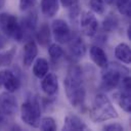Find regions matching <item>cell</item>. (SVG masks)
Segmentation results:
<instances>
[{"instance_id":"6da1fadb","label":"cell","mask_w":131,"mask_h":131,"mask_svg":"<svg viewBox=\"0 0 131 131\" xmlns=\"http://www.w3.org/2000/svg\"><path fill=\"white\" fill-rule=\"evenodd\" d=\"M64 92L69 102L74 107H82L85 102L86 90L83 85L82 71L79 67H72L63 80Z\"/></svg>"},{"instance_id":"7a4b0ae2","label":"cell","mask_w":131,"mask_h":131,"mask_svg":"<svg viewBox=\"0 0 131 131\" xmlns=\"http://www.w3.org/2000/svg\"><path fill=\"white\" fill-rule=\"evenodd\" d=\"M89 114L90 119L94 123L105 122L107 120L116 119L119 117L118 112L110 98L102 93L97 94L94 97Z\"/></svg>"},{"instance_id":"3957f363","label":"cell","mask_w":131,"mask_h":131,"mask_svg":"<svg viewBox=\"0 0 131 131\" xmlns=\"http://www.w3.org/2000/svg\"><path fill=\"white\" fill-rule=\"evenodd\" d=\"M20 119L30 127H39L41 120V106L36 98L31 97L23 102L20 105Z\"/></svg>"},{"instance_id":"277c9868","label":"cell","mask_w":131,"mask_h":131,"mask_svg":"<svg viewBox=\"0 0 131 131\" xmlns=\"http://www.w3.org/2000/svg\"><path fill=\"white\" fill-rule=\"evenodd\" d=\"M0 31L7 37L16 41H21L25 37L20 24L17 21L15 15L2 12L0 13Z\"/></svg>"},{"instance_id":"5b68a950","label":"cell","mask_w":131,"mask_h":131,"mask_svg":"<svg viewBox=\"0 0 131 131\" xmlns=\"http://www.w3.org/2000/svg\"><path fill=\"white\" fill-rule=\"evenodd\" d=\"M105 71L101 75V83L100 87L102 90L111 91L115 89L122 80V71L127 70L122 66H119L118 63H112V66H108L104 68Z\"/></svg>"},{"instance_id":"8992f818","label":"cell","mask_w":131,"mask_h":131,"mask_svg":"<svg viewBox=\"0 0 131 131\" xmlns=\"http://www.w3.org/2000/svg\"><path fill=\"white\" fill-rule=\"evenodd\" d=\"M121 89L114 94V99L118 105L126 113L131 112V80L129 76H125L121 80Z\"/></svg>"},{"instance_id":"52a82bcc","label":"cell","mask_w":131,"mask_h":131,"mask_svg":"<svg viewBox=\"0 0 131 131\" xmlns=\"http://www.w3.org/2000/svg\"><path fill=\"white\" fill-rule=\"evenodd\" d=\"M51 33L54 40L58 44H66L72 37V32L69 25L63 19H55L51 25Z\"/></svg>"},{"instance_id":"ba28073f","label":"cell","mask_w":131,"mask_h":131,"mask_svg":"<svg viewBox=\"0 0 131 131\" xmlns=\"http://www.w3.org/2000/svg\"><path fill=\"white\" fill-rule=\"evenodd\" d=\"M80 27L84 35L92 37L98 30V20L92 11H84L80 17Z\"/></svg>"},{"instance_id":"9c48e42d","label":"cell","mask_w":131,"mask_h":131,"mask_svg":"<svg viewBox=\"0 0 131 131\" xmlns=\"http://www.w3.org/2000/svg\"><path fill=\"white\" fill-rule=\"evenodd\" d=\"M17 111V101L12 93L6 91L0 94V112L5 116H12Z\"/></svg>"},{"instance_id":"30bf717a","label":"cell","mask_w":131,"mask_h":131,"mask_svg":"<svg viewBox=\"0 0 131 131\" xmlns=\"http://www.w3.org/2000/svg\"><path fill=\"white\" fill-rule=\"evenodd\" d=\"M1 84L4 86L6 91L13 93L17 91L20 87V80L12 71L6 70L1 73Z\"/></svg>"},{"instance_id":"8fae6325","label":"cell","mask_w":131,"mask_h":131,"mask_svg":"<svg viewBox=\"0 0 131 131\" xmlns=\"http://www.w3.org/2000/svg\"><path fill=\"white\" fill-rule=\"evenodd\" d=\"M69 50L72 56L76 58H82L86 53V45L81 36L79 35H72L71 39L68 42Z\"/></svg>"},{"instance_id":"7c38bea8","label":"cell","mask_w":131,"mask_h":131,"mask_svg":"<svg viewBox=\"0 0 131 131\" xmlns=\"http://www.w3.org/2000/svg\"><path fill=\"white\" fill-rule=\"evenodd\" d=\"M41 88L47 96H52L58 91V80L55 74L47 73L41 81Z\"/></svg>"},{"instance_id":"4fadbf2b","label":"cell","mask_w":131,"mask_h":131,"mask_svg":"<svg viewBox=\"0 0 131 131\" xmlns=\"http://www.w3.org/2000/svg\"><path fill=\"white\" fill-rule=\"evenodd\" d=\"M38 54V47L35 41L29 40L25 46H24V52H23V63L26 68H29L32 66L34 60L36 59Z\"/></svg>"},{"instance_id":"5bb4252c","label":"cell","mask_w":131,"mask_h":131,"mask_svg":"<svg viewBox=\"0 0 131 131\" xmlns=\"http://www.w3.org/2000/svg\"><path fill=\"white\" fill-rule=\"evenodd\" d=\"M88 126L86 123L78 116L76 115H68L64 118V123L62 126V130L66 131H81V130H87Z\"/></svg>"},{"instance_id":"9a60e30c","label":"cell","mask_w":131,"mask_h":131,"mask_svg":"<svg viewBox=\"0 0 131 131\" xmlns=\"http://www.w3.org/2000/svg\"><path fill=\"white\" fill-rule=\"evenodd\" d=\"M89 54H90V58L91 60L100 69H104L107 67L108 64V59H107V55L104 52V50L102 48H100L99 46L93 45L90 47L89 50Z\"/></svg>"},{"instance_id":"2e32d148","label":"cell","mask_w":131,"mask_h":131,"mask_svg":"<svg viewBox=\"0 0 131 131\" xmlns=\"http://www.w3.org/2000/svg\"><path fill=\"white\" fill-rule=\"evenodd\" d=\"M115 56L123 63L128 64L131 61V49L128 44L120 43L115 48Z\"/></svg>"},{"instance_id":"e0dca14e","label":"cell","mask_w":131,"mask_h":131,"mask_svg":"<svg viewBox=\"0 0 131 131\" xmlns=\"http://www.w3.org/2000/svg\"><path fill=\"white\" fill-rule=\"evenodd\" d=\"M33 62V74L38 79H42L49 71V63L47 59L43 57H39Z\"/></svg>"},{"instance_id":"ac0fdd59","label":"cell","mask_w":131,"mask_h":131,"mask_svg":"<svg viewBox=\"0 0 131 131\" xmlns=\"http://www.w3.org/2000/svg\"><path fill=\"white\" fill-rule=\"evenodd\" d=\"M37 24H38V17L36 12H30L24 19L23 23L20 24L21 29L24 31V35L26 33H33L37 29Z\"/></svg>"},{"instance_id":"d6986e66","label":"cell","mask_w":131,"mask_h":131,"mask_svg":"<svg viewBox=\"0 0 131 131\" xmlns=\"http://www.w3.org/2000/svg\"><path fill=\"white\" fill-rule=\"evenodd\" d=\"M36 39L38 41V43L42 46H46L50 43V39H51V30L49 28V26L44 23L40 26L39 30L36 33Z\"/></svg>"},{"instance_id":"ffe728a7","label":"cell","mask_w":131,"mask_h":131,"mask_svg":"<svg viewBox=\"0 0 131 131\" xmlns=\"http://www.w3.org/2000/svg\"><path fill=\"white\" fill-rule=\"evenodd\" d=\"M58 8V0H41V11L47 17H53Z\"/></svg>"},{"instance_id":"44dd1931","label":"cell","mask_w":131,"mask_h":131,"mask_svg":"<svg viewBox=\"0 0 131 131\" xmlns=\"http://www.w3.org/2000/svg\"><path fill=\"white\" fill-rule=\"evenodd\" d=\"M15 53H16L15 47H11L5 51L0 52V67H8L12 62Z\"/></svg>"},{"instance_id":"7402d4cb","label":"cell","mask_w":131,"mask_h":131,"mask_svg":"<svg viewBox=\"0 0 131 131\" xmlns=\"http://www.w3.org/2000/svg\"><path fill=\"white\" fill-rule=\"evenodd\" d=\"M48 53L50 55V58L53 61H57L60 58H62V56L64 54V51L58 43H53L48 47Z\"/></svg>"},{"instance_id":"603a6c76","label":"cell","mask_w":131,"mask_h":131,"mask_svg":"<svg viewBox=\"0 0 131 131\" xmlns=\"http://www.w3.org/2000/svg\"><path fill=\"white\" fill-rule=\"evenodd\" d=\"M41 130L43 131H54L56 130V123L55 120L51 117H44L40 120V124L39 127Z\"/></svg>"},{"instance_id":"cb8c5ba5","label":"cell","mask_w":131,"mask_h":131,"mask_svg":"<svg viewBox=\"0 0 131 131\" xmlns=\"http://www.w3.org/2000/svg\"><path fill=\"white\" fill-rule=\"evenodd\" d=\"M116 5L118 11L127 17L130 16L131 13V2L130 0H116Z\"/></svg>"},{"instance_id":"d4e9b609","label":"cell","mask_w":131,"mask_h":131,"mask_svg":"<svg viewBox=\"0 0 131 131\" xmlns=\"http://www.w3.org/2000/svg\"><path fill=\"white\" fill-rule=\"evenodd\" d=\"M89 6L92 12L97 13V14H103L105 11V5L103 0H90L89 1Z\"/></svg>"},{"instance_id":"484cf974","label":"cell","mask_w":131,"mask_h":131,"mask_svg":"<svg viewBox=\"0 0 131 131\" xmlns=\"http://www.w3.org/2000/svg\"><path fill=\"white\" fill-rule=\"evenodd\" d=\"M117 26H118L117 17L113 14L106 16V18L103 20V30L106 32H112L117 28Z\"/></svg>"},{"instance_id":"4316f807","label":"cell","mask_w":131,"mask_h":131,"mask_svg":"<svg viewBox=\"0 0 131 131\" xmlns=\"http://www.w3.org/2000/svg\"><path fill=\"white\" fill-rule=\"evenodd\" d=\"M37 0H19V10L27 11L33 8L36 4Z\"/></svg>"},{"instance_id":"83f0119b","label":"cell","mask_w":131,"mask_h":131,"mask_svg":"<svg viewBox=\"0 0 131 131\" xmlns=\"http://www.w3.org/2000/svg\"><path fill=\"white\" fill-rule=\"evenodd\" d=\"M102 129L106 131H123L124 127L119 123H111V124L104 125Z\"/></svg>"},{"instance_id":"f1b7e54d","label":"cell","mask_w":131,"mask_h":131,"mask_svg":"<svg viewBox=\"0 0 131 131\" xmlns=\"http://www.w3.org/2000/svg\"><path fill=\"white\" fill-rule=\"evenodd\" d=\"M78 2V0H60V3L63 7H72Z\"/></svg>"},{"instance_id":"f546056e","label":"cell","mask_w":131,"mask_h":131,"mask_svg":"<svg viewBox=\"0 0 131 131\" xmlns=\"http://www.w3.org/2000/svg\"><path fill=\"white\" fill-rule=\"evenodd\" d=\"M5 45H6V39H5V37L0 33V50H1L2 48H4Z\"/></svg>"},{"instance_id":"4dcf8cb0","label":"cell","mask_w":131,"mask_h":131,"mask_svg":"<svg viewBox=\"0 0 131 131\" xmlns=\"http://www.w3.org/2000/svg\"><path fill=\"white\" fill-rule=\"evenodd\" d=\"M5 115L2 113V112H0V128H2V126L5 124Z\"/></svg>"},{"instance_id":"1f68e13d","label":"cell","mask_w":131,"mask_h":131,"mask_svg":"<svg viewBox=\"0 0 131 131\" xmlns=\"http://www.w3.org/2000/svg\"><path fill=\"white\" fill-rule=\"evenodd\" d=\"M130 32H131V28H130V26L128 27V29H127V36H128V38L130 39L131 38V36H130Z\"/></svg>"},{"instance_id":"d6a6232c","label":"cell","mask_w":131,"mask_h":131,"mask_svg":"<svg viewBox=\"0 0 131 131\" xmlns=\"http://www.w3.org/2000/svg\"><path fill=\"white\" fill-rule=\"evenodd\" d=\"M4 4H5V0H0V9L4 6Z\"/></svg>"},{"instance_id":"836d02e7","label":"cell","mask_w":131,"mask_h":131,"mask_svg":"<svg viewBox=\"0 0 131 131\" xmlns=\"http://www.w3.org/2000/svg\"><path fill=\"white\" fill-rule=\"evenodd\" d=\"M103 1H105V3H107V4H112V3H114L115 0H103Z\"/></svg>"},{"instance_id":"e575fe53","label":"cell","mask_w":131,"mask_h":131,"mask_svg":"<svg viewBox=\"0 0 131 131\" xmlns=\"http://www.w3.org/2000/svg\"><path fill=\"white\" fill-rule=\"evenodd\" d=\"M2 82H1V73H0V84H1Z\"/></svg>"}]
</instances>
